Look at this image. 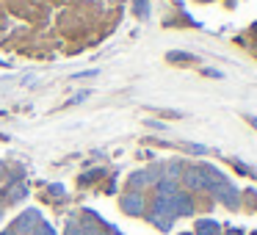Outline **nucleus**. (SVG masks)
Returning <instances> with one entry per match:
<instances>
[{
	"label": "nucleus",
	"mask_w": 257,
	"mask_h": 235,
	"mask_svg": "<svg viewBox=\"0 0 257 235\" xmlns=\"http://www.w3.org/2000/svg\"><path fill=\"white\" fill-rule=\"evenodd\" d=\"M185 183L191 185V188H207V177L202 169H188L185 172Z\"/></svg>",
	"instance_id": "nucleus-1"
},
{
	"label": "nucleus",
	"mask_w": 257,
	"mask_h": 235,
	"mask_svg": "<svg viewBox=\"0 0 257 235\" xmlns=\"http://www.w3.org/2000/svg\"><path fill=\"white\" fill-rule=\"evenodd\" d=\"M6 235H9V232H6Z\"/></svg>",
	"instance_id": "nucleus-10"
},
{
	"label": "nucleus",
	"mask_w": 257,
	"mask_h": 235,
	"mask_svg": "<svg viewBox=\"0 0 257 235\" xmlns=\"http://www.w3.org/2000/svg\"><path fill=\"white\" fill-rule=\"evenodd\" d=\"M0 172H3V166H0Z\"/></svg>",
	"instance_id": "nucleus-9"
},
{
	"label": "nucleus",
	"mask_w": 257,
	"mask_h": 235,
	"mask_svg": "<svg viewBox=\"0 0 257 235\" xmlns=\"http://www.w3.org/2000/svg\"><path fill=\"white\" fill-rule=\"evenodd\" d=\"M23 196H25V188H23V185H14V188L9 191V199H14V202L23 199Z\"/></svg>",
	"instance_id": "nucleus-6"
},
{
	"label": "nucleus",
	"mask_w": 257,
	"mask_h": 235,
	"mask_svg": "<svg viewBox=\"0 0 257 235\" xmlns=\"http://www.w3.org/2000/svg\"><path fill=\"white\" fill-rule=\"evenodd\" d=\"M251 125H254V128H257V119H254V116H251Z\"/></svg>",
	"instance_id": "nucleus-8"
},
{
	"label": "nucleus",
	"mask_w": 257,
	"mask_h": 235,
	"mask_svg": "<svg viewBox=\"0 0 257 235\" xmlns=\"http://www.w3.org/2000/svg\"><path fill=\"white\" fill-rule=\"evenodd\" d=\"M39 235H56V229H53L50 224H45V221H42V224H39Z\"/></svg>",
	"instance_id": "nucleus-7"
},
{
	"label": "nucleus",
	"mask_w": 257,
	"mask_h": 235,
	"mask_svg": "<svg viewBox=\"0 0 257 235\" xmlns=\"http://www.w3.org/2000/svg\"><path fill=\"white\" fill-rule=\"evenodd\" d=\"M122 207H124L127 213H133V216H139V213L144 210V199H141L139 194H127V196L122 199Z\"/></svg>",
	"instance_id": "nucleus-2"
},
{
	"label": "nucleus",
	"mask_w": 257,
	"mask_h": 235,
	"mask_svg": "<svg viewBox=\"0 0 257 235\" xmlns=\"http://www.w3.org/2000/svg\"><path fill=\"white\" fill-rule=\"evenodd\" d=\"M150 174H147V172H139V174H133V177H130V183H133V188H139V185H147V183H150Z\"/></svg>",
	"instance_id": "nucleus-5"
},
{
	"label": "nucleus",
	"mask_w": 257,
	"mask_h": 235,
	"mask_svg": "<svg viewBox=\"0 0 257 235\" xmlns=\"http://www.w3.org/2000/svg\"><path fill=\"white\" fill-rule=\"evenodd\" d=\"M36 224H39V213H36V210H28V213H23V216H20L17 229H31V227H36Z\"/></svg>",
	"instance_id": "nucleus-3"
},
{
	"label": "nucleus",
	"mask_w": 257,
	"mask_h": 235,
	"mask_svg": "<svg viewBox=\"0 0 257 235\" xmlns=\"http://www.w3.org/2000/svg\"><path fill=\"white\" fill-rule=\"evenodd\" d=\"M196 232H199V235H216L218 232V224L216 221H207V218H205V221L196 224Z\"/></svg>",
	"instance_id": "nucleus-4"
}]
</instances>
